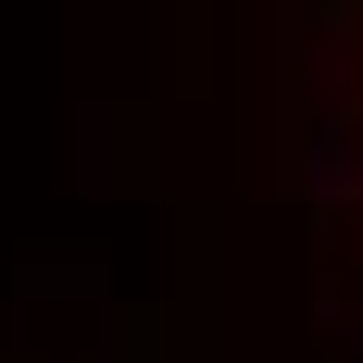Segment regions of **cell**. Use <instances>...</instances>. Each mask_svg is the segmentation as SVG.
<instances>
[{
  "label": "cell",
  "mask_w": 363,
  "mask_h": 363,
  "mask_svg": "<svg viewBox=\"0 0 363 363\" xmlns=\"http://www.w3.org/2000/svg\"><path fill=\"white\" fill-rule=\"evenodd\" d=\"M351 263H363V101H351Z\"/></svg>",
  "instance_id": "obj_1"
}]
</instances>
